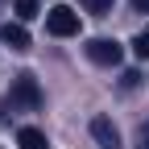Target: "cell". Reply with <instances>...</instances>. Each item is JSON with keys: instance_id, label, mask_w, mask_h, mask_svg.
I'll return each instance as SVG.
<instances>
[{"instance_id": "1", "label": "cell", "mask_w": 149, "mask_h": 149, "mask_svg": "<svg viewBox=\"0 0 149 149\" xmlns=\"http://www.w3.org/2000/svg\"><path fill=\"white\" fill-rule=\"evenodd\" d=\"M42 87H37V79L29 70H21L13 79V91H8V100H4V116H17V112H37L42 108Z\"/></svg>"}, {"instance_id": "2", "label": "cell", "mask_w": 149, "mask_h": 149, "mask_svg": "<svg viewBox=\"0 0 149 149\" xmlns=\"http://www.w3.org/2000/svg\"><path fill=\"white\" fill-rule=\"evenodd\" d=\"M46 29L54 37H74V33H79V13H74L70 4H54L46 13Z\"/></svg>"}, {"instance_id": "3", "label": "cell", "mask_w": 149, "mask_h": 149, "mask_svg": "<svg viewBox=\"0 0 149 149\" xmlns=\"http://www.w3.org/2000/svg\"><path fill=\"white\" fill-rule=\"evenodd\" d=\"M83 50H87V58L95 62V66H120V58H124L120 42H112V37H91Z\"/></svg>"}, {"instance_id": "4", "label": "cell", "mask_w": 149, "mask_h": 149, "mask_svg": "<svg viewBox=\"0 0 149 149\" xmlns=\"http://www.w3.org/2000/svg\"><path fill=\"white\" fill-rule=\"evenodd\" d=\"M91 137H95L100 149H120V133H116V124H112L108 116H95V120H91Z\"/></svg>"}, {"instance_id": "5", "label": "cell", "mask_w": 149, "mask_h": 149, "mask_svg": "<svg viewBox=\"0 0 149 149\" xmlns=\"http://www.w3.org/2000/svg\"><path fill=\"white\" fill-rule=\"evenodd\" d=\"M0 42L13 50H29V29L21 21H8V25H0Z\"/></svg>"}, {"instance_id": "6", "label": "cell", "mask_w": 149, "mask_h": 149, "mask_svg": "<svg viewBox=\"0 0 149 149\" xmlns=\"http://www.w3.org/2000/svg\"><path fill=\"white\" fill-rule=\"evenodd\" d=\"M17 141H21V149H50L42 128H21V133H17Z\"/></svg>"}, {"instance_id": "7", "label": "cell", "mask_w": 149, "mask_h": 149, "mask_svg": "<svg viewBox=\"0 0 149 149\" xmlns=\"http://www.w3.org/2000/svg\"><path fill=\"white\" fill-rule=\"evenodd\" d=\"M133 54H137L141 62H149V29H141V33L133 37Z\"/></svg>"}, {"instance_id": "8", "label": "cell", "mask_w": 149, "mask_h": 149, "mask_svg": "<svg viewBox=\"0 0 149 149\" xmlns=\"http://www.w3.org/2000/svg\"><path fill=\"white\" fill-rule=\"evenodd\" d=\"M17 4V17H21V21H33L37 17V0H13Z\"/></svg>"}, {"instance_id": "9", "label": "cell", "mask_w": 149, "mask_h": 149, "mask_svg": "<svg viewBox=\"0 0 149 149\" xmlns=\"http://www.w3.org/2000/svg\"><path fill=\"white\" fill-rule=\"evenodd\" d=\"M79 4H83L87 13H95V17H104V13L112 8V0H79Z\"/></svg>"}, {"instance_id": "10", "label": "cell", "mask_w": 149, "mask_h": 149, "mask_svg": "<svg viewBox=\"0 0 149 149\" xmlns=\"http://www.w3.org/2000/svg\"><path fill=\"white\" fill-rule=\"evenodd\" d=\"M137 149H149V120L137 128Z\"/></svg>"}, {"instance_id": "11", "label": "cell", "mask_w": 149, "mask_h": 149, "mask_svg": "<svg viewBox=\"0 0 149 149\" xmlns=\"http://www.w3.org/2000/svg\"><path fill=\"white\" fill-rule=\"evenodd\" d=\"M133 13H149V0H133Z\"/></svg>"}]
</instances>
